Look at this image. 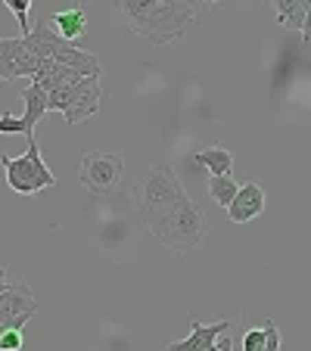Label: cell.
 <instances>
[{
	"label": "cell",
	"instance_id": "cell-20",
	"mask_svg": "<svg viewBox=\"0 0 311 351\" xmlns=\"http://www.w3.org/2000/svg\"><path fill=\"white\" fill-rule=\"evenodd\" d=\"M265 348L262 351H280V330L274 326V320H265Z\"/></svg>",
	"mask_w": 311,
	"mask_h": 351
},
{
	"label": "cell",
	"instance_id": "cell-2",
	"mask_svg": "<svg viewBox=\"0 0 311 351\" xmlns=\"http://www.w3.org/2000/svg\"><path fill=\"white\" fill-rule=\"evenodd\" d=\"M140 224L174 252H193L209 237V221L190 196H181L172 206L140 215Z\"/></svg>",
	"mask_w": 311,
	"mask_h": 351
},
{
	"label": "cell",
	"instance_id": "cell-11",
	"mask_svg": "<svg viewBox=\"0 0 311 351\" xmlns=\"http://www.w3.org/2000/svg\"><path fill=\"white\" fill-rule=\"evenodd\" d=\"M265 212V190L258 184H246L240 186V193L233 196V202L227 206V218L233 221V224H249L252 218H258V215Z\"/></svg>",
	"mask_w": 311,
	"mask_h": 351
},
{
	"label": "cell",
	"instance_id": "cell-25",
	"mask_svg": "<svg viewBox=\"0 0 311 351\" xmlns=\"http://www.w3.org/2000/svg\"><path fill=\"white\" fill-rule=\"evenodd\" d=\"M3 3H10V0H3Z\"/></svg>",
	"mask_w": 311,
	"mask_h": 351
},
{
	"label": "cell",
	"instance_id": "cell-17",
	"mask_svg": "<svg viewBox=\"0 0 311 351\" xmlns=\"http://www.w3.org/2000/svg\"><path fill=\"white\" fill-rule=\"evenodd\" d=\"M10 10H13V16H16V22H19V28H22V34L28 32V10H32V0H10L7 3Z\"/></svg>",
	"mask_w": 311,
	"mask_h": 351
},
{
	"label": "cell",
	"instance_id": "cell-13",
	"mask_svg": "<svg viewBox=\"0 0 311 351\" xmlns=\"http://www.w3.org/2000/svg\"><path fill=\"white\" fill-rule=\"evenodd\" d=\"M50 25H54V32L60 34V38L78 40L87 34V13L81 7H66V10H60V13H54Z\"/></svg>",
	"mask_w": 311,
	"mask_h": 351
},
{
	"label": "cell",
	"instance_id": "cell-7",
	"mask_svg": "<svg viewBox=\"0 0 311 351\" xmlns=\"http://www.w3.org/2000/svg\"><path fill=\"white\" fill-rule=\"evenodd\" d=\"M34 314H38L34 292L28 289L25 280L13 277L10 286L3 289V295H0V330H22Z\"/></svg>",
	"mask_w": 311,
	"mask_h": 351
},
{
	"label": "cell",
	"instance_id": "cell-9",
	"mask_svg": "<svg viewBox=\"0 0 311 351\" xmlns=\"http://www.w3.org/2000/svg\"><path fill=\"white\" fill-rule=\"evenodd\" d=\"M100 99H103V87H100V78H81L78 84L72 87V97H69L66 109H62V115H66V125L75 128V125H81L84 119L97 115Z\"/></svg>",
	"mask_w": 311,
	"mask_h": 351
},
{
	"label": "cell",
	"instance_id": "cell-3",
	"mask_svg": "<svg viewBox=\"0 0 311 351\" xmlns=\"http://www.w3.org/2000/svg\"><path fill=\"white\" fill-rule=\"evenodd\" d=\"M22 40H25V47L38 60H54V62H60V66L75 69V72L84 75V78H100V75H103V66H100V60L91 50H81V47H75V40L60 38L54 28L47 25V19L34 22V25L22 34Z\"/></svg>",
	"mask_w": 311,
	"mask_h": 351
},
{
	"label": "cell",
	"instance_id": "cell-16",
	"mask_svg": "<svg viewBox=\"0 0 311 351\" xmlns=\"http://www.w3.org/2000/svg\"><path fill=\"white\" fill-rule=\"evenodd\" d=\"M209 193L218 202L221 208H227L233 202V196L240 193V184L231 178V174H221V178H209Z\"/></svg>",
	"mask_w": 311,
	"mask_h": 351
},
{
	"label": "cell",
	"instance_id": "cell-1",
	"mask_svg": "<svg viewBox=\"0 0 311 351\" xmlns=\"http://www.w3.org/2000/svg\"><path fill=\"white\" fill-rule=\"evenodd\" d=\"M115 7L137 38H146L156 47L184 38V32L196 22L187 0H115Z\"/></svg>",
	"mask_w": 311,
	"mask_h": 351
},
{
	"label": "cell",
	"instance_id": "cell-18",
	"mask_svg": "<svg viewBox=\"0 0 311 351\" xmlns=\"http://www.w3.org/2000/svg\"><path fill=\"white\" fill-rule=\"evenodd\" d=\"M265 348V326H255L243 336V351H262Z\"/></svg>",
	"mask_w": 311,
	"mask_h": 351
},
{
	"label": "cell",
	"instance_id": "cell-22",
	"mask_svg": "<svg viewBox=\"0 0 311 351\" xmlns=\"http://www.w3.org/2000/svg\"><path fill=\"white\" fill-rule=\"evenodd\" d=\"M10 280H13V277H10V267H7V265H0V295H3V289L10 286Z\"/></svg>",
	"mask_w": 311,
	"mask_h": 351
},
{
	"label": "cell",
	"instance_id": "cell-21",
	"mask_svg": "<svg viewBox=\"0 0 311 351\" xmlns=\"http://www.w3.org/2000/svg\"><path fill=\"white\" fill-rule=\"evenodd\" d=\"M302 40H305V47L311 50V10L305 13V22H302Z\"/></svg>",
	"mask_w": 311,
	"mask_h": 351
},
{
	"label": "cell",
	"instance_id": "cell-5",
	"mask_svg": "<svg viewBox=\"0 0 311 351\" xmlns=\"http://www.w3.org/2000/svg\"><path fill=\"white\" fill-rule=\"evenodd\" d=\"M125 178V156L122 153H84L81 156L78 180L93 196H113Z\"/></svg>",
	"mask_w": 311,
	"mask_h": 351
},
{
	"label": "cell",
	"instance_id": "cell-15",
	"mask_svg": "<svg viewBox=\"0 0 311 351\" xmlns=\"http://www.w3.org/2000/svg\"><path fill=\"white\" fill-rule=\"evenodd\" d=\"M274 10H277V22L290 32H302L305 13L311 10V0H271Z\"/></svg>",
	"mask_w": 311,
	"mask_h": 351
},
{
	"label": "cell",
	"instance_id": "cell-8",
	"mask_svg": "<svg viewBox=\"0 0 311 351\" xmlns=\"http://www.w3.org/2000/svg\"><path fill=\"white\" fill-rule=\"evenodd\" d=\"M41 60L25 47L22 38H3L0 40V78H34Z\"/></svg>",
	"mask_w": 311,
	"mask_h": 351
},
{
	"label": "cell",
	"instance_id": "cell-19",
	"mask_svg": "<svg viewBox=\"0 0 311 351\" xmlns=\"http://www.w3.org/2000/svg\"><path fill=\"white\" fill-rule=\"evenodd\" d=\"M0 134H25V137H28L25 121L16 119V115H10V112L0 115Z\"/></svg>",
	"mask_w": 311,
	"mask_h": 351
},
{
	"label": "cell",
	"instance_id": "cell-12",
	"mask_svg": "<svg viewBox=\"0 0 311 351\" xmlns=\"http://www.w3.org/2000/svg\"><path fill=\"white\" fill-rule=\"evenodd\" d=\"M22 106H25V115H22V121H25V131H28V137H32L34 125H38V121L44 119L47 112H50V97H47L44 87L32 81V84L22 90Z\"/></svg>",
	"mask_w": 311,
	"mask_h": 351
},
{
	"label": "cell",
	"instance_id": "cell-6",
	"mask_svg": "<svg viewBox=\"0 0 311 351\" xmlns=\"http://www.w3.org/2000/svg\"><path fill=\"white\" fill-rule=\"evenodd\" d=\"M181 196H187V193L181 186V180L174 178V171L168 165H156V168H150V174H146L143 186L137 193V215L165 208L172 202H178Z\"/></svg>",
	"mask_w": 311,
	"mask_h": 351
},
{
	"label": "cell",
	"instance_id": "cell-23",
	"mask_svg": "<svg viewBox=\"0 0 311 351\" xmlns=\"http://www.w3.org/2000/svg\"><path fill=\"white\" fill-rule=\"evenodd\" d=\"M218 351H233V342H231V336L224 332V339L218 342Z\"/></svg>",
	"mask_w": 311,
	"mask_h": 351
},
{
	"label": "cell",
	"instance_id": "cell-24",
	"mask_svg": "<svg viewBox=\"0 0 311 351\" xmlns=\"http://www.w3.org/2000/svg\"><path fill=\"white\" fill-rule=\"evenodd\" d=\"M205 3H218V0H205Z\"/></svg>",
	"mask_w": 311,
	"mask_h": 351
},
{
	"label": "cell",
	"instance_id": "cell-14",
	"mask_svg": "<svg viewBox=\"0 0 311 351\" xmlns=\"http://www.w3.org/2000/svg\"><path fill=\"white\" fill-rule=\"evenodd\" d=\"M196 165H203L205 171L212 174V178H221V174H231L233 171V156L227 153L224 146H203L193 153Z\"/></svg>",
	"mask_w": 311,
	"mask_h": 351
},
{
	"label": "cell",
	"instance_id": "cell-10",
	"mask_svg": "<svg viewBox=\"0 0 311 351\" xmlns=\"http://www.w3.org/2000/svg\"><path fill=\"white\" fill-rule=\"evenodd\" d=\"M231 332V324L227 320H218V324H199L196 317L190 320V336L181 339V342H172L165 351H218V339Z\"/></svg>",
	"mask_w": 311,
	"mask_h": 351
},
{
	"label": "cell",
	"instance_id": "cell-4",
	"mask_svg": "<svg viewBox=\"0 0 311 351\" xmlns=\"http://www.w3.org/2000/svg\"><path fill=\"white\" fill-rule=\"evenodd\" d=\"M0 165L7 171V186L19 196H34L41 190H50L56 186L54 171L44 165L41 159V149H38V140L28 137V153L25 156H0Z\"/></svg>",
	"mask_w": 311,
	"mask_h": 351
}]
</instances>
